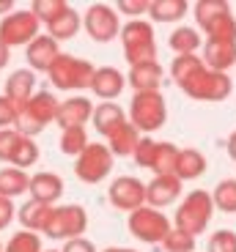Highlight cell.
<instances>
[{
    "instance_id": "obj_1",
    "label": "cell",
    "mask_w": 236,
    "mask_h": 252,
    "mask_svg": "<svg viewBox=\"0 0 236 252\" xmlns=\"http://www.w3.org/2000/svg\"><path fill=\"white\" fill-rule=\"evenodd\" d=\"M214 211L217 208H214V200H211V192H206V189H192L190 195L179 203V208H176L173 227L198 239L201 233H206Z\"/></svg>"
},
{
    "instance_id": "obj_2",
    "label": "cell",
    "mask_w": 236,
    "mask_h": 252,
    "mask_svg": "<svg viewBox=\"0 0 236 252\" xmlns=\"http://www.w3.org/2000/svg\"><path fill=\"white\" fill-rule=\"evenodd\" d=\"M121 47H124V58L129 66L137 63H148L157 61V36H154V25L146 19H129L121 28Z\"/></svg>"
},
{
    "instance_id": "obj_3",
    "label": "cell",
    "mask_w": 236,
    "mask_h": 252,
    "mask_svg": "<svg viewBox=\"0 0 236 252\" xmlns=\"http://www.w3.org/2000/svg\"><path fill=\"white\" fill-rule=\"evenodd\" d=\"M168 121V104L160 91H146V94H135L129 101V124L140 134H151L162 129Z\"/></svg>"
},
{
    "instance_id": "obj_4",
    "label": "cell",
    "mask_w": 236,
    "mask_h": 252,
    "mask_svg": "<svg viewBox=\"0 0 236 252\" xmlns=\"http://www.w3.org/2000/svg\"><path fill=\"white\" fill-rule=\"evenodd\" d=\"M94 71H96V66L91 61L69 55V52H61V58L50 69V82H52V88H58V91H74L77 94V91L91 88Z\"/></svg>"
},
{
    "instance_id": "obj_5",
    "label": "cell",
    "mask_w": 236,
    "mask_h": 252,
    "mask_svg": "<svg viewBox=\"0 0 236 252\" xmlns=\"http://www.w3.org/2000/svg\"><path fill=\"white\" fill-rule=\"evenodd\" d=\"M179 88L195 101H225L234 94V80L223 71H211L203 66L198 74H192Z\"/></svg>"
},
{
    "instance_id": "obj_6",
    "label": "cell",
    "mask_w": 236,
    "mask_h": 252,
    "mask_svg": "<svg viewBox=\"0 0 236 252\" xmlns=\"http://www.w3.org/2000/svg\"><path fill=\"white\" fill-rule=\"evenodd\" d=\"M127 227H129V233L137 241H143V244H162L165 236L173 230V222L168 220V214H162L160 208L143 206L129 214Z\"/></svg>"
},
{
    "instance_id": "obj_7",
    "label": "cell",
    "mask_w": 236,
    "mask_h": 252,
    "mask_svg": "<svg viewBox=\"0 0 236 252\" xmlns=\"http://www.w3.org/2000/svg\"><path fill=\"white\" fill-rule=\"evenodd\" d=\"M36 36H41V22L31 8H14L8 17L0 19V41L11 47H28Z\"/></svg>"
},
{
    "instance_id": "obj_8",
    "label": "cell",
    "mask_w": 236,
    "mask_h": 252,
    "mask_svg": "<svg viewBox=\"0 0 236 252\" xmlns=\"http://www.w3.org/2000/svg\"><path fill=\"white\" fill-rule=\"evenodd\" d=\"M85 230H88V211L77 203H66V206H55V214L44 236L52 241H71L83 239Z\"/></svg>"
},
{
    "instance_id": "obj_9",
    "label": "cell",
    "mask_w": 236,
    "mask_h": 252,
    "mask_svg": "<svg viewBox=\"0 0 236 252\" xmlns=\"http://www.w3.org/2000/svg\"><path fill=\"white\" fill-rule=\"evenodd\" d=\"M115 157L104 143H91L80 157L74 159V176L83 184H102L113 170Z\"/></svg>"
},
{
    "instance_id": "obj_10",
    "label": "cell",
    "mask_w": 236,
    "mask_h": 252,
    "mask_svg": "<svg viewBox=\"0 0 236 252\" xmlns=\"http://www.w3.org/2000/svg\"><path fill=\"white\" fill-rule=\"evenodd\" d=\"M83 28L94 41L99 44H107L113 38L121 36V19H118V11L115 6H107V3H94V6L85 8L83 17Z\"/></svg>"
},
{
    "instance_id": "obj_11",
    "label": "cell",
    "mask_w": 236,
    "mask_h": 252,
    "mask_svg": "<svg viewBox=\"0 0 236 252\" xmlns=\"http://www.w3.org/2000/svg\"><path fill=\"white\" fill-rule=\"evenodd\" d=\"M107 197L115 208H121L127 214L137 211L146 206V184L135 176H118L113 184L107 187Z\"/></svg>"
},
{
    "instance_id": "obj_12",
    "label": "cell",
    "mask_w": 236,
    "mask_h": 252,
    "mask_svg": "<svg viewBox=\"0 0 236 252\" xmlns=\"http://www.w3.org/2000/svg\"><path fill=\"white\" fill-rule=\"evenodd\" d=\"M94 107L96 104L88 99V96L74 94V96H69V99L61 101L55 124L61 126V132H64V129H77V126H83L85 129V124L94 118Z\"/></svg>"
},
{
    "instance_id": "obj_13",
    "label": "cell",
    "mask_w": 236,
    "mask_h": 252,
    "mask_svg": "<svg viewBox=\"0 0 236 252\" xmlns=\"http://www.w3.org/2000/svg\"><path fill=\"white\" fill-rule=\"evenodd\" d=\"M25 58H28V69L31 71H41V74H50V69L55 66V61L61 58V47L52 36L41 33L25 47Z\"/></svg>"
},
{
    "instance_id": "obj_14",
    "label": "cell",
    "mask_w": 236,
    "mask_h": 252,
    "mask_svg": "<svg viewBox=\"0 0 236 252\" xmlns=\"http://www.w3.org/2000/svg\"><path fill=\"white\" fill-rule=\"evenodd\" d=\"M127 88V74L115 66H99L94 71V80H91V94L102 101H115Z\"/></svg>"
},
{
    "instance_id": "obj_15",
    "label": "cell",
    "mask_w": 236,
    "mask_h": 252,
    "mask_svg": "<svg viewBox=\"0 0 236 252\" xmlns=\"http://www.w3.org/2000/svg\"><path fill=\"white\" fill-rule=\"evenodd\" d=\"M181 197V181L176 176H154L146 184V206L168 208Z\"/></svg>"
},
{
    "instance_id": "obj_16",
    "label": "cell",
    "mask_w": 236,
    "mask_h": 252,
    "mask_svg": "<svg viewBox=\"0 0 236 252\" xmlns=\"http://www.w3.org/2000/svg\"><path fill=\"white\" fill-rule=\"evenodd\" d=\"M28 195L31 200L36 203H44V206H55L64 195V178L58 173L50 170H41V173H33L31 176V187H28Z\"/></svg>"
},
{
    "instance_id": "obj_17",
    "label": "cell",
    "mask_w": 236,
    "mask_h": 252,
    "mask_svg": "<svg viewBox=\"0 0 236 252\" xmlns=\"http://www.w3.org/2000/svg\"><path fill=\"white\" fill-rule=\"evenodd\" d=\"M165 69H162L160 61H148V63H137V66H129V77L127 82L132 85L135 94H146V91H160Z\"/></svg>"
},
{
    "instance_id": "obj_18",
    "label": "cell",
    "mask_w": 236,
    "mask_h": 252,
    "mask_svg": "<svg viewBox=\"0 0 236 252\" xmlns=\"http://www.w3.org/2000/svg\"><path fill=\"white\" fill-rule=\"evenodd\" d=\"M52 214H55V206H44L36 200H25L17 208V220L22 230H31V233H47Z\"/></svg>"
},
{
    "instance_id": "obj_19",
    "label": "cell",
    "mask_w": 236,
    "mask_h": 252,
    "mask_svg": "<svg viewBox=\"0 0 236 252\" xmlns=\"http://www.w3.org/2000/svg\"><path fill=\"white\" fill-rule=\"evenodd\" d=\"M36 94V71L31 69H17L8 74L6 80V91H3V96H8V99L19 107H25L28 101H31V96Z\"/></svg>"
},
{
    "instance_id": "obj_20",
    "label": "cell",
    "mask_w": 236,
    "mask_h": 252,
    "mask_svg": "<svg viewBox=\"0 0 236 252\" xmlns=\"http://www.w3.org/2000/svg\"><path fill=\"white\" fill-rule=\"evenodd\" d=\"M58 107H61V101H58V96L52 94V91H36V94L31 96V101H28L25 107H19V110H25L36 124H41L47 129L50 124H55Z\"/></svg>"
},
{
    "instance_id": "obj_21",
    "label": "cell",
    "mask_w": 236,
    "mask_h": 252,
    "mask_svg": "<svg viewBox=\"0 0 236 252\" xmlns=\"http://www.w3.org/2000/svg\"><path fill=\"white\" fill-rule=\"evenodd\" d=\"M201 58H203L206 69L228 74V69L236 66V41H206Z\"/></svg>"
},
{
    "instance_id": "obj_22",
    "label": "cell",
    "mask_w": 236,
    "mask_h": 252,
    "mask_svg": "<svg viewBox=\"0 0 236 252\" xmlns=\"http://www.w3.org/2000/svg\"><path fill=\"white\" fill-rule=\"evenodd\" d=\"M127 113H124L121 104H115V101H102V104H96L94 107V118H91V124H94V129L102 137H110V134L118 129L121 124H127Z\"/></svg>"
},
{
    "instance_id": "obj_23",
    "label": "cell",
    "mask_w": 236,
    "mask_h": 252,
    "mask_svg": "<svg viewBox=\"0 0 236 252\" xmlns=\"http://www.w3.org/2000/svg\"><path fill=\"white\" fill-rule=\"evenodd\" d=\"M206 173V157L198 151V148H181L179 159H176V170L173 176L179 178L181 184L184 181H195Z\"/></svg>"
},
{
    "instance_id": "obj_24",
    "label": "cell",
    "mask_w": 236,
    "mask_h": 252,
    "mask_svg": "<svg viewBox=\"0 0 236 252\" xmlns=\"http://www.w3.org/2000/svg\"><path fill=\"white\" fill-rule=\"evenodd\" d=\"M80 28H83L80 11H74L71 6H66L64 11L47 25V36H52L55 41H69V38H74L77 33H80Z\"/></svg>"
},
{
    "instance_id": "obj_25",
    "label": "cell",
    "mask_w": 236,
    "mask_h": 252,
    "mask_svg": "<svg viewBox=\"0 0 236 252\" xmlns=\"http://www.w3.org/2000/svg\"><path fill=\"white\" fill-rule=\"evenodd\" d=\"M140 140H143V134L127 121V124H121L107 137V148L113 157H135V148L140 145Z\"/></svg>"
},
{
    "instance_id": "obj_26",
    "label": "cell",
    "mask_w": 236,
    "mask_h": 252,
    "mask_svg": "<svg viewBox=\"0 0 236 252\" xmlns=\"http://www.w3.org/2000/svg\"><path fill=\"white\" fill-rule=\"evenodd\" d=\"M28 187H31V173L19 170V167H0V197H14L28 195Z\"/></svg>"
},
{
    "instance_id": "obj_27",
    "label": "cell",
    "mask_w": 236,
    "mask_h": 252,
    "mask_svg": "<svg viewBox=\"0 0 236 252\" xmlns=\"http://www.w3.org/2000/svg\"><path fill=\"white\" fill-rule=\"evenodd\" d=\"M190 11V3L187 0H151V6H148V17L151 22H181Z\"/></svg>"
},
{
    "instance_id": "obj_28",
    "label": "cell",
    "mask_w": 236,
    "mask_h": 252,
    "mask_svg": "<svg viewBox=\"0 0 236 252\" xmlns=\"http://www.w3.org/2000/svg\"><path fill=\"white\" fill-rule=\"evenodd\" d=\"M168 47H170L176 55H198V50L203 47V38H201V33L195 31V28H176V31L170 33V38H168Z\"/></svg>"
},
{
    "instance_id": "obj_29",
    "label": "cell",
    "mask_w": 236,
    "mask_h": 252,
    "mask_svg": "<svg viewBox=\"0 0 236 252\" xmlns=\"http://www.w3.org/2000/svg\"><path fill=\"white\" fill-rule=\"evenodd\" d=\"M179 151L181 148H176L173 143H165V140H157V148H154V159H151V167L148 170L154 173V176H173V170H176V159H179Z\"/></svg>"
},
{
    "instance_id": "obj_30",
    "label": "cell",
    "mask_w": 236,
    "mask_h": 252,
    "mask_svg": "<svg viewBox=\"0 0 236 252\" xmlns=\"http://www.w3.org/2000/svg\"><path fill=\"white\" fill-rule=\"evenodd\" d=\"M206 41H236V17L231 11L220 14L214 22L203 28Z\"/></svg>"
},
{
    "instance_id": "obj_31",
    "label": "cell",
    "mask_w": 236,
    "mask_h": 252,
    "mask_svg": "<svg viewBox=\"0 0 236 252\" xmlns=\"http://www.w3.org/2000/svg\"><path fill=\"white\" fill-rule=\"evenodd\" d=\"M206 63L201 55H176L170 63V77L176 85H184L187 80H190L192 74H198L201 69H203Z\"/></svg>"
},
{
    "instance_id": "obj_32",
    "label": "cell",
    "mask_w": 236,
    "mask_h": 252,
    "mask_svg": "<svg viewBox=\"0 0 236 252\" xmlns=\"http://www.w3.org/2000/svg\"><path fill=\"white\" fill-rule=\"evenodd\" d=\"M91 145L88 134H85L83 126H77V129H64L61 132V140H58V148H61V154H66V157H80V154L85 151Z\"/></svg>"
},
{
    "instance_id": "obj_33",
    "label": "cell",
    "mask_w": 236,
    "mask_h": 252,
    "mask_svg": "<svg viewBox=\"0 0 236 252\" xmlns=\"http://www.w3.org/2000/svg\"><path fill=\"white\" fill-rule=\"evenodd\" d=\"M214 208L223 214H236V178H223L211 192Z\"/></svg>"
},
{
    "instance_id": "obj_34",
    "label": "cell",
    "mask_w": 236,
    "mask_h": 252,
    "mask_svg": "<svg viewBox=\"0 0 236 252\" xmlns=\"http://www.w3.org/2000/svg\"><path fill=\"white\" fill-rule=\"evenodd\" d=\"M38 162V145L33 137H22L19 134V143L14 148V157H11V167H19V170H28Z\"/></svg>"
},
{
    "instance_id": "obj_35",
    "label": "cell",
    "mask_w": 236,
    "mask_h": 252,
    "mask_svg": "<svg viewBox=\"0 0 236 252\" xmlns=\"http://www.w3.org/2000/svg\"><path fill=\"white\" fill-rule=\"evenodd\" d=\"M225 11H231V6L223 3V0H198V3H195V22H198V28L203 31L209 22H214V19Z\"/></svg>"
},
{
    "instance_id": "obj_36",
    "label": "cell",
    "mask_w": 236,
    "mask_h": 252,
    "mask_svg": "<svg viewBox=\"0 0 236 252\" xmlns=\"http://www.w3.org/2000/svg\"><path fill=\"white\" fill-rule=\"evenodd\" d=\"M3 252H44V250H41V239H38V233L19 230V233H14L11 239L6 241Z\"/></svg>"
},
{
    "instance_id": "obj_37",
    "label": "cell",
    "mask_w": 236,
    "mask_h": 252,
    "mask_svg": "<svg viewBox=\"0 0 236 252\" xmlns=\"http://www.w3.org/2000/svg\"><path fill=\"white\" fill-rule=\"evenodd\" d=\"M160 247L165 252H195V236H190V233H184V230H176V227H173Z\"/></svg>"
},
{
    "instance_id": "obj_38",
    "label": "cell",
    "mask_w": 236,
    "mask_h": 252,
    "mask_svg": "<svg viewBox=\"0 0 236 252\" xmlns=\"http://www.w3.org/2000/svg\"><path fill=\"white\" fill-rule=\"evenodd\" d=\"M66 6H69V3H64V0H36V3L31 6V11L36 14V19L41 22V25H50Z\"/></svg>"
},
{
    "instance_id": "obj_39",
    "label": "cell",
    "mask_w": 236,
    "mask_h": 252,
    "mask_svg": "<svg viewBox=\"0 0 236 252\" xmlns=\"http://www.w3.org/2000/svg\"><path fill=\"white\" fill-rule=\"evenodd\" d=\"M206 252H236V233L234 230H214L209 236Z\"/></svg>"
},
{
    "instance_id": "obj_40",
    "label": "cell",
    "mask_w": 236,
    "mask_h": 252,
    "mask_svg": "<svg viewBox=\"0 0 236 252\" xmlns=\"http://www.w3.org/2000/svg\"><path fill=\"white\" fill-rule=\"evenodd\" d=\"M19 143V134L17 129H0V162H8L11 164V157H14V148Z\"/></svg>"
},
{
    "instance_id": "obj_41",
    "label": "cell",
    "mask_w": 236,
    "mask_h": 252,
    "mask_svg": "<svg viewBox=\"0 0 236 252\" xmlns=\"http://www.w3.org/2000/svg\"><path fill=\"white\" fill-rule=\"evenodd\" d=\"M154 148H157V140H151V137H143L140 140V145L135 148V162H137V167H151V159H154Z\"/></svg>"
},
{
    "instance_id": "obj_42",
    "label": "cell",
    "mask_w": 236,
    "mask_h": 252,
    "mask_svg": "<svg viewBox=\"0 0 236 252\" xmlns=\"http://www.w3.org/2000/svg\"><path fill=\"white\" fill-rule=\"evenodd\" d=\"M148 6H151V0H118L115 11L127 14L132 19H140V14H148Z\"/></svg>"
},
{
    "instance_id": "obj_43",
    "label": "cell",
    "mask_w": 236,
    "mask_h": 252,
    "mask_svg": "<svg viewBox=\"0 0 236 252\" xmlns=\"http://www.w3.org/2000/svg\"><path fill=\"white\" fill-rule=\"evenodd\" d=\"M17 104H14L8 96L0 94V129H14V121H17Z\"/></svg>"
},
{
    "instance_id": "obj_44",
    "label": "cell",
    "mask_w": 236,
    "mask_h": 252,
    "mask_svg": "<svg viewBox=\"0 0 236 252\" xmlns=\"http://www.w3.org/2000/svg\"><path fill=\"white\" fill-rule=\"evenodd\" d=\"M14 220H17V206H14V200L0 197V230H6Z\"/></svg>"
},
{
    "instance_id": "obj_45",
    "label": "cell",
    "mask_w": 236,
    "mask_h": 252,
    "mask_svg": "<svg viewBox=\"0 0 236 252\" xmlns=\"http://www.w3.org/2000/svg\"><path fill=\"white\" fill-rule=\"evenodd\" d=\"M61 252H99V250H96L94 241L83 236V239H71V241H66Z\"/></svg>"
},
{
    "instance_id": "obj_46",
    "label": "cell",
    "mask_w": 236,
    "mask_h": 252,
    "mask_svg": "<svg viewBox=\"0 0 236 252\" xmlns=\"http://www.w3.org/2000/svg\"><path fill=\"white\" fill-rule=\"evenodd\" d=\"M8 61H11V50H8V47L3 44V41H0V69H6Z\"/></svg>"
},
{
    "instance_id": "obj_47",
    "label": "cell",
    "mask_w": 236,
    "mask_h": 252,
    "mask_svg": "<svg viewBox=\"0 0 236 252\" xmlns=\"http://www.w3.org/2000/svg\"><path fill=\"white\" fill-rule=\"evenodd\" d=\"M11 11H14V3H11V0H0V19L8 17Z\"/></svg>"
},
{
    "instance_id": "obj_48",
    "label": "cell",
    "mask_w": 236,
    "mask_h": 252,
    "mask_svg": "<svg viewBox=\"0 0 236 252\" xmlns=\"http://www.w3.org/2000/svg\"><path fill=\"white\" fill-rule=\"evenodd\" d=\"M225 148H228V157H231V159H234V162H236V132H234V134H231V137H228V145H225Z\"/></svg>"
},
{
    "instance_id": "obj_49",
    "label": "cell",
    "mask_w": 236,
    "mask_h": 252,
    "mask_svg": "<svg viewBox=\"0 0 236 252\" xmlns=\"http://www.w3.org/2000/svg\"><path fill=\"white\" fill-rule=\"evenodd\" d=\"M104 252H137V250H129V247H107Z\"/></svg>"
},
{
    "instance_id": "obj_50",
    "label": "cell",
    "mask_w": 236,
    "mask_h": 252,
    "mask_svg": "<svg viewBox=\"0 0 236 252\" xmlns=\"http://www.w3.org/2000/svg\"><path fill=\"white\" fill-rule=\"evenodd\" d=\"M44 252H61V250H44Z\"/></svg>"
},
{
    "instance_id": "obj_51",
    "label": "cell",
    "mask_w": 236,
    "mask_h": 252,
    "mask_svg": "<svg viewBox=\"0 0 236 252\" xmlns=\"http://www.w3.org/2000/svg\"><path fill=\"white\" fill-rule=\"evenodd\" d=\"M0 252H3V244H0Z\"/></svg>"
}]
</instances>
